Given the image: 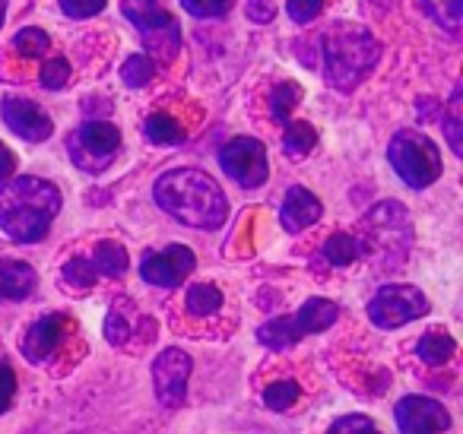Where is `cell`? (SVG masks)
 <instances>
[{"mask_svg":"<svg viewBox=\"0 0 463 434\" xmlns=\"http://www.w3.org/2000/svg\"><path fill=\"white\" fill-rule=\"evenodd\" d=\"M159 210L191 229H219L229 219V200L222 187L200 168H172L153 187Z\"/></svg>","mask_w":463,"mask_h":434,"instance_id":"obj_1","label":"cell"},{"mask_svg":"<svg viewBox=\"0 0 463 434\" xmlns=\"http://www.w3.org/2000/svg\"><path fill=\"white\" fill-rule=\"evenodd\" d=\"M61 212V191L45 178L23 175L0 184V231L14 241H42Z\"/></svg>","mask_w":463,"mask_h":434,"instance_id":"obj_2","label":"cell"},{"mask_svg":"<svg viewBox=\"0 0 463 434\" xmlns=\"http://www.w3.org/2000/svg\"><path fill=\"white\" fill-rule=\"evenodd\" d=\"M381 58V42L355 23H336L324 35V77L334 90L353 92Z\"/></svg>","mask_w":463,"mask_h":434,"instance_id":"obj_3","label":"cell"},{"mask_svg":"<svg viewBox=\"0 0 463 434\" xmlns=\"http://www.w3.org/2000/svg\"><path fill=\"white\" fill-rule=\"evenodd\" d=\"M365 231H368V238L362 244L372 248V254L378 257L381 267L393 269L403 263L406 250H410V244H412L410 216H406L403 206L393 203V200L378 203L365 216Z\"/></svg>","mask_w":463,"mask_h":434,"instance_id":"obj_4","label":"cell"},{"mask_svg":"<svg viewBox=\"0 0 463 434\" xmlns=\"http://www.w3.org/2000/svg\"><path fill=\"white\" fill-rule=\"evenodd\" d=\"M387 159H391L393 172L403 178V184L416 187V191H422V187L435 184L441 178V153L419 130L393 134L391 146H387Z\"/></svg>","mask_w":463,"mask_h":434,"instance_id":"obj_5","label":"cell"},{"mask_svg":"<svg viewBox=\"0 0 463 434\" xmlns=\"http://www.w3.org/2000/svg\"><path fill=\"white\" fill-rule=\"evenodd\" d=\"M121 10L143 35V45L159 61H175L181 52V29L172 14L159 7V0H121Z\"/></svg>","mask_w":463,"mask_h":434,"instance_id":"obj_6","label":"cell"},{"mask_svg":"<svg viewBox=\"0 0 463 434\" xmlns=\"http://www.w3.org/2000/svg\"><path fill=\"white\" fill-rule=\"evenodd\" d=\"M118 149H121V130L109 121H86L67 140V153H71L73 165L90 175L105 172Z\"/></svg>","mask_w":463,"mask_h":434,"instance_id":"obj_7","label":"cell"},{"mask_svg":"<svg viewBox=\"0 0 463 434\" xmlns=\"http://www.w3.org/2000/svg\"><path fill=\"white\" fill-rule=\"evenodd\" d=\"M425 314H429V298L416 286H400V282L381 286L378 295L368 301V317L381 330H397V326L425 317Z\"/></svg>","mask_w":463,"mask_h":434,"instance_id":"obj_8","label":"cell"},{"mask_svg":"<svg viewBox=\"0 0 463 434\" xmlns=\"http://www.w3.org/2000/svg\"><path fill=\"white\" fill-rule=\"evenodd\" d=\"M219 165L229 175L232 181H239L241 187H260L270 175V165H267V149L260 140L254 137H235L229 140L222 149H219Z\"/></svg>","mask_w":463,"mask_h":434,"instance_id":"obj_9","label":"cell"},{"mask_svg":"<svg viewBox=\"0 0 463 434\" xmlns=\"http://www.w3.org/2000/svg\"><path fill=\"white\" fill-rule=\"evenodd\" d=\"M194 257L191 248L184 244H168L165 250H149L140 260V276L149 286H162V288H175L184 282V276L194 273Z\"/></svg>","mask_w":463,"mask_h":434,"instance_id":"obj_10","label":"cell"},{"mask_svg":"<svg viewBox=\"0 0 463 434\" xmlns=\"http://www.w3.org/2000/svg\"><path fill=\"white\" fill-rule=\"evenodd\" d=\"M187 377H191V358L181 349H165L153 362V383L156 400L165 409H178L187 393Z\"/></svg>","mask_w":463,"mask_h":434,"instance_id":"obj_11","label":"cell"},{"mask_svg":"<svg viewBox=\"0 0 463 434\" xmlns=\"http://www.w3.org/2000/svg\"><path fill=\"white\" fill-rule=\"evenodd\" d=\"M400 434H438L450 428V415L431 396H403L393 409Z\"/></svg>","mask_w":463,"mask_h":434,"instance_id":"obj_12","label":"cell"},{"mask_svg":"<svg viewBox=\"0 0 463 434\" xmlns=\"http://www.w3.org/2000/svg\"><path fill=\"white\" fill-rule=\"evenodd\" d=\"M0 115H4V124L14 130L16 137L29 143H42L54 134V124L48 118V111L42 105L29 102V99H16V96H7L0 102Z\"/></svg>","mask_w":463,"mask_h":434,"instance_id":"obj_13","label":"cell"},{"mask_svg":"<svg viewBox=\"0 0 463 434\" xmlns=\"http://www.w3.org/2000/svg\"><path fill=\"white\" fill-rule=\"evenodd\" d=\"M324 206L308 187H289L286 191V200H283V210H279V222L289 235H298V231L311 229V225L321 219Z\"/></svg>","mask_w":463,"mask_h":434,"instance_id":"obj_14","label":"cell"},{"mask_svg":"<svg viewBox=\"0 0 463 434\" xmlns=\"http://www.w3.org/2000/svg\"><path fill=\"white\" fill-rule=\"evenodd\" d=\"M61 336H64V317L61 314H48L39 324L29 326L26 339H23V355L35 364L48 362L54 355V349L61 345Z\"/></svg>","mask_w":463,"mask_h":434,"instance_id":"obj_15","label":"cell"},{"mask_svg":"<svg viewBox=\"0 0 463 434\" xmlns=\"http://www.w3.org/2000/svg\"><path fill=\"white\" fill-rule=\"evenodd\" d=\"M336 317H340V307H336L334 301H327V298H308L302 307H298V314L292 317V324H296L298 336H308V333L330 330V326L336 324Z\"/></svg>","mask_w":463,"mask_h":434,"instance_id":"obj_16","label":"cell"},{"mask_svg":"<svg viewBox=\"0 0 463 434\" xmlns=\"http://www.w3.org/2000/svg\"><path fill=\"white\" fill-rule=\"evenodd\" d=\"M35 288V269L23 260H0V298L20 301Z\"/></svg>","mask_w":463,"mask_h":434,"instance_id":"obj_17","label":"cell"},{"mask_svg":"<svg viewBox=\"0 0 463 434\" xmlns=\"http://www.w3.org/2000/svg\"><path fill=\"white\" fill-rule=\"evenodd\" d=\"M362 254H365L362 238L346 235V231H336V235H330L327 244H324V257H327L334 267H349V263H355Z\"/></svg>","mask_w":463,"mask_h":434,"instance_id":"obj_18","label":"cell"},{"mask_svg":"<svg viewBox=\"0 0 463 434\" xmlns=\"http://www.w3.org/2000/svg\"><path fill=\"white\" fill-rule=\"evenodd\" d=\"M454 349H457V343L444 330H429L416 343V355L422 358L425 364H444V362H450Z\"/></svg>","mask_w":463,"mask_h":434,"instance_id":"obj_19","label":"cell"},{"mask_svg":"<svg viewBox=\"0 0 463 434\" xmlns=\"http://www.w3.org/2000/svg\"><path fill=\"white\" fill-rule=\"evenodd\" d=\"M143 130H146V140L159 143V146H178V143H184V137H187L184 127L168 115H149L146 124H143Z\"/></svg>","mask_w":463,"mask_h":434,"instance_id":"obj_20","label":"cell"},{"mask_svg":"<svg viewBox=\"0 0 463 434\" xmlns=\"http://www.w3.org/2000/svg\"><path fill=\"white\" fill-rule=\"evenodd\" d=\"M92 267H96V273L105 276H124L130 267V257L118 241H102L96 248V257H92Z\"/></svg>","mask_w":463,"mask_h":434,"instance_id":"obj_21","label":"cell"},{"mask_svg":"<svg viewBox=\"0 0 463 434\" xmlns=\"http://www.w3.org/2000/svg\"><path fill=\"white\" fill-rule=\"evenodd\" d=\"M258 339L267 345V349H286V345H296L302 336H298L292 317H273L258 330Z\"/></svg>","mask_w":463,"mask_h":434,"instance_id":"obj_22","label":"cell"},{"mask_svg":"<svg viewBox=\"0 0 463 434\" xmlns=\"http://www.w3.org/2000/svg\"><path fill=\"white\" fill-rule=\"evenodd\" d=\"M317 143V130L305 121H289L286 124V134H283V149L292 156V159H302L315 149Z\"/></svg>","mask_w":463,"mask_h":434,"instance_id":"obj_23","label":"cell"},{"mask_svg":"<svg viewBox=\"0 0 463 434\" xmlns=\"http://www.w3.org/2000/svg\"><path fill=\"white\" fill-rule=\"evenodd\" d=\"M222 307V292L210 282H197V286L187 288V311L206 317V314H216Z\"/></svg>","mask_w":463,"mask_h":434,"instance_id":"obj_24","label":"cell"},{"mask_svg":"<svg viewBox=\"0 0 463 434\" xmlns=\"http://www.w3.org/2000/svg\"><path fill=\"white\" fill-rule=\"evenodd\" d=\"M425 10L431 14V20L441 29H448L450 35L460 33V20H463V0H422Z\"/></svg>","mask_w":463,"mask_h":434,"instance_id":"obj_25","label":"cell"},{"mask_svg":"<svg viewBox=\"0 0 463 434\" xmlns=\"http://www.w3.org/2000/svg\"><path fill=\"white\" fill-rule=\"evenodd\" d=\"M153 77H156V61L146 58V54H130V58L124 61L121 80L130 90H143L146 83H153Z\"/></svg>","mask_w":463,"mask_h":434,"instance_id":"obj_26","label":"cell"},{"mask_svg":"<svg viewBox=\"0 0 463 434\" xmlns=\"http://www.w3.org/2000/svg\"><path fill=\"white\" fill-rule=\"evenodd\" d=\"M14 48H16V54H23V58H42V54H48V48H52V39H48L45 29L29 26L14 35Z\"/></svg>","mask_w":463,"mask_h":434,"instance_id":"obj_27","label":"cell"},{"mask_svg":"<svg viewBox=\"0 0 463 434\" xmlns=\"http://www.w3.org/2000/svg\"><path fill=\"white\" fill-rule=\"evenodd\" d=\"M298 99H302V90H298L296 83H279L277 90L270 92V115L273 121H283L292 115V108L298 105Z\"/></svg>","mask_w":463,"mask_h":434,"instance_id":"obj_28","label":"cell"},{"mask_svg":"<svg viewBox=\"0 0 463 434\" xmlns=\"http://www.w3.org/2000/svg\"><path fill=\"white\" fill-rule=\"evenodd\" d=\"M298 393H302V387H298L296 381H277L264 390V402L273 409V412H286V409L298 400Z\"/></svg>","mask_w":463,"mask_h":434,"instance_id":"obj_29","label":"cell"},{"mask_svg":"<svg viewBox=\"0 0 463 434\" xmlns=\"http://www.w3.org/2000/svg\"><path fill=\"white\" fill-rule=\"evenodd\" d=\"M99 279L96 267H92V260H86V257H73V260H67L64 267V282L71 288H92Z\"/></svg>","mask_w":463,"mask_h":434,"instance_id":"obj_30","label":"cell"},{"mask_svg":"<svg viewBox=\"0 0 463 434\" xmlns=\"http://www.w3.org/2000/svg\"><path fill=\"white\" fill-rule=\"evenodd\" d=\"M460 86L454 90V99L448 105V115H444V134H448V143L457 156H463V130H460Z\"/></svg>","mask_w":463,"mask_h":434,"instance_id":"obj_31","label":"cell"},{"mask_svg":"<svg viewBox=\"0 0 463 434\" xmlns=\"http://www.w3.org/2000/svg\"><path fill=\"white\" fill-rule=\"evenodd\" d=\"M181 7L191 16H200V20H216V16H225L235 0H181Z\"/></svg>","mask_w":463,"mask_h":434,"instance_id":"obj_32","label":"cell"},{"mask_svg":"<svg viewBox=\"0 0 463 434\" xmlns=\"http://www.w3.org/2000/svg\"><path fill=\"white\" fill-rule=\"evenodd\" d=\"M67 80H71V64H67V58H52L42 67V86H45V90H64Z\"/></svg>","mask_w":463,"mask_h":434,"instance_id":"obj_33","label":"cell"},{"mask_svg":"<svg viewBox=\"0 0 463 434\" xmlns=\"http://www.w3.org/2000/svg\"><path fill=\"white\" fill-rule=\"evenodd\" d=\"M58 4L64 10V16H71V20H90V16L102 14L109 0H58Z\"/></svg>","mask_w":463,"mask_h":434,"instance_id":"obj_34","label":"cell"},{"mask_svg":"<svg viewBox=\"0 0 463 434\" xmlns=\"http://www.w3.org/2000/svg\"><path fill=\"white\" fill-rule=\"evenodd\" d=\"M327 434H381V431L374 428L372 419H365V415H346V419L336 421Z\"/></svg>","mask_w":463,"mask_h":434,"instance_id":"obj_35","label":"cell"},{"mask_svg":"<svg viewBox=\"0 0 463 434\" xmlns=\"http://www.w3.org/2000/svg\"><path fill=\"white\" fill-rule=\"evenodd\" d=\"M286 10L296 23H311L315 16H321L324 0H286Z\"/></svg>","mask_w":463,"mask_h":434,"instance_id":"obj_36","label":"cell"},{"mask_svg":"<svg viewBox=\"0 0 463 434\" xmlns=\"http://www.w3.org/2000/svg\"><path fill=\"white\" fill-rule=\"evenodd\" d=\"M105 336H109L115 345H124V343H128L130 324L121 317V311H111V314H109V320H105Z\"/></svg>","mask_w":463,"mask_h":434,"instance_id":"obj_37","label":"cell"},{"mask_svg":"<svg viewBox=\"0 0 463 434\" xmlns=\"http://www.w3.org/2000/svg\"><path fill=\"white\" fill-rule=\"evenodd\" d=\"M14 393H16V374L7 368V364H0V415L7 412Z\"/></svg>","mask_w":463,"mask_h":434,"instance_id":"obj_38","label":"cell"},{"mask_svg":"<svg viewBox=\"0 0 463 434\" xmlns=\"http://www.w3.org/2000/svg\"><path fill=\"white\" fill-rule=\"evenodd\" d=\"M248 16L254 23H270L277 16V0H248Z\"/></svg>","mask_w":463,"mask_h":434,"instance_id":"obj_39","label":"cell"},{"mask_svg":"<svg viewBox=\"0 0 463 434\" xmlns=\"http://www.w3.org/2000/svg\"><path fill=\"white\" fill-rule=\"evenodd\" d=\"M14 168H16L14 153H10V149L4 146V143H0V184H4V181H7L10 175H14Z\"/></svg>","mask_w":463,"mask_h":434,"instance_id":"obj_40","label":"cell"},{"mask_svg":"<svg viewBox=\"0 0 463 434\" xmlns=\"http://www.w3.org/2000/svg\"><path fill=\"white\" fill-rule=\"evenodd\" d=\"M4 16H7V0H0V26H4Z\"/></svg>","mask_w":463,"mask_h":434,"instance_id":"obj_41","label":"cell"},{"mask_svg":"<svg viewBox=\"0 0 463 434\" xmlns=\"http://www.w3.org/2000/svg\"><path fill=\"white\" fill-rule=\"evenodd\" d=\"M374 4H393V0H374Z\"/></svg>","mask_w":463,"mask_h":434,"instance_id":"obj_42","label":"cell"}]
</instances>
